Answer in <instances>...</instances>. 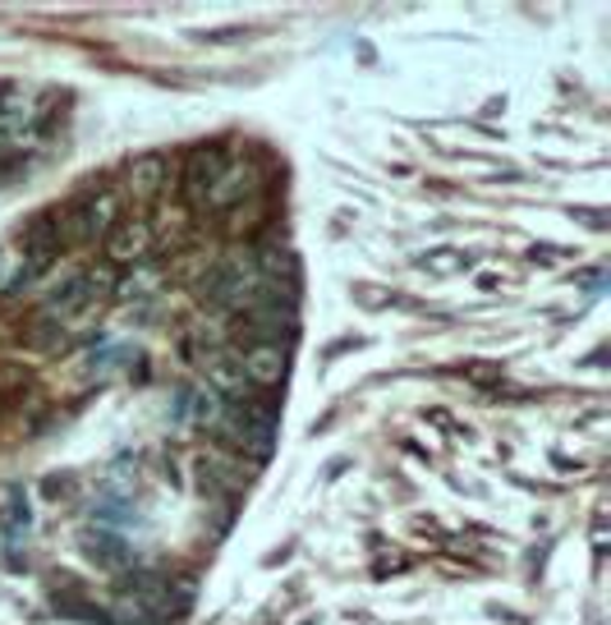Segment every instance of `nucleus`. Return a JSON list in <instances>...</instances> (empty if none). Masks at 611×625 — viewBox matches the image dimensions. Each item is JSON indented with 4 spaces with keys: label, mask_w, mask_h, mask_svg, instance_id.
Listing matches in <instances>:
<instances>
[{
    "label": "nucleus",
    "mask_w": 611,
    "mask_h": 625,
    "mask_svg": "<svg viewBox=\"0 0 611 625\" xmlns=\"http://www.w3.org/2000/svg\"><path fill=\"white\" fill-rule=\"evenodd\" d=\"M235 166V156L225 147H198L189 152V166H185V194L193 198V207H208L216 185L225 179V171Z\"/></svg>",
    "instance_id": "obj_1"
},
{
    "label": "nucleus",
    "mask_w": 611,
    "mask_h": 625,
    "mask_svg": "<svg viewBox=\"0 0 611 625\" xmlns=\"http://www.w3.org/2000/svg\"><path fill=\"white\" fill-rule=\"evenodd\" d=\"M286 369H290V359H286V350H281V341L276 346H244V354H240V377H244V386L253 382V386H276L286 377Z\"/></svg>",
    "instance_id": "obj_2"
},
{
    "label": "nucleus",
    "mask_w": 611,
    "mask_h": 625,
    "mask_svg": "<svg viewBox=\"0 0 611 625\" xmlns=\"http://www.w3.org/2000/svg\"><path fill=\"white\" fill-rule=\"evenodd\" d=\"M147 249V226L143 221H120L111 230V240H107V253L115 257V263H130V257H138Z\"/></svg>",
    "instance_id": "obj_3"
}]
</instances>
